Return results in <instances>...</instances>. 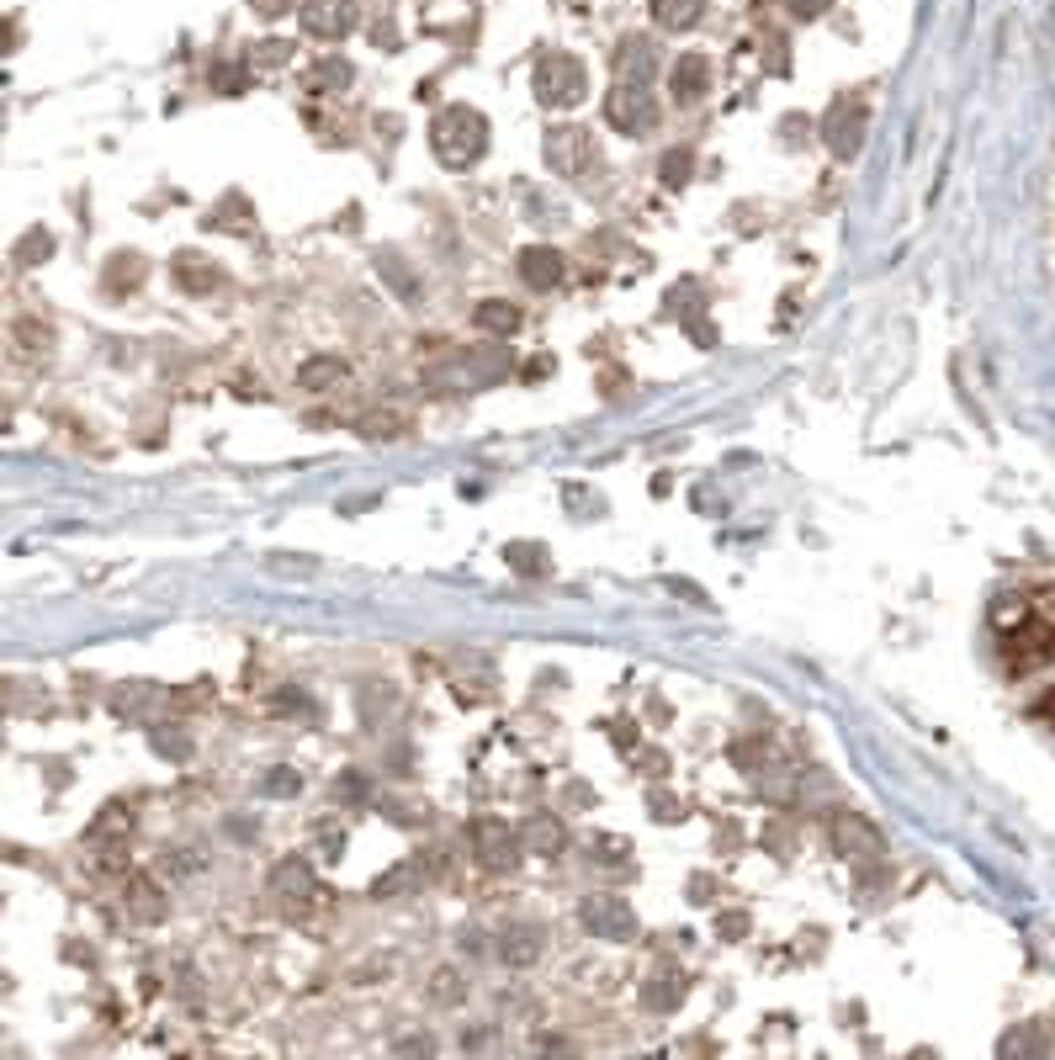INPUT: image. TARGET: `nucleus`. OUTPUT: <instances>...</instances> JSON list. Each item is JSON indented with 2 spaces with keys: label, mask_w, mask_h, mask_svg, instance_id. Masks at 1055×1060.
I'll list each match as a JSON object with an SVG mask.
<instances>
[{
  "label": "nucleus",
  "mask_w": 1055,
  "mask_h": 1060,
  "mask_svg": "<svg viewBox=\"0 0 1055 1060\" xmlns=\"http://www.w3.org/2000/svg\"><path fill=\"white\" fill-rule=\"evenodd\" d=\"M430 149L446 170H473L488 154V118L478 106H446L430 122Z\"/></svg>",
  "instance_id": "f257e3e1"
},
{
  "label": "nucleus",
  "mask_w": 1055,
  "mask_h": 1060,
  "mask_svg": "<svg viewBox=\"0 0 1055 1060\" xmlns=\"http://www.w3.org/2000/svg\"><path fill=\"white\" fill-rule=\"evenodd\" d=\"M530 91H536V101L547 112H568V106H578L589 96V70L574 53H541L536 70H530Z\"/></svg>",
  "instance_id": "f03ea898"
},
{
  "label": "nucleus",
  "mask_w": 1055,
  "mask_h": 1060,
  "mask_svg": "<svg viewBox=\"0 0 1055 1060\" xmlns=\"http://www.w3.org/2000/svg\"><path fill=\"white\" fill-rule=\"evenodd\" d=\"M864 128H870V106L864 96H839L822 118V144L833 149V160H854L864 149Z\"/></svg>",
  "instance_id": "7ed1b4c3"
},
{
  "label": "nucleus",
  "mask_w": 1055,
  "mask_h": 1060,
  "mask_svg": "<svg viewBox=\"0 0 1055 1060\" xmlns=\"http://www.w3.org/2000/svg\"><path fill=\"white\" fill-rule=\"evenodd\" d=\"M605 118L616 122L621 133H652V122H658V96H652L642 80H616V91H610V101H605Z\"/></svg>",
  "instance_id": "20e7f679"
},
{
  "label": "nucleus",
  "mask_w": 1055,
  "mask_h": 1060,
  "mask_svg": "<svg viewBox=\"0 0 1055 1060\" xmlns=\"http://www.w3.org/2000/svg\"><path fill=\"white\" fill-rule=\"evenodd\" d=\"M473 854H478L488 869H515L526 848H520V833H515V822L478 817V822H473Z\"/></svg>",
  "instance_id": "39448f33"
},
{
  "label": "nucleus",
  "mask_w": 1055,
  "mask_h": 1060,
  "mask_svg": "<svg viewBox=\"0 0 1055 1060\" xmlns=\"http://www.w3.org/2000/svg\"><path fill=\"white\" fill-rule=\"evenodd\" d=\"M297 17H303V32H308V38H318V43H339V38L356 27L361 6L356 0H303Z\"/></svg>",
  "instance_id": "423d86ee"
},
{
  "label": "nucleus",
  "mask_w": 1055,
  "mask_h": 1060,
  "mask_svg": "<svg viewBox=\"0 0 1055 1060\" xmlns=\"http://www.w3.org/2000/svg\"><path fill=\"white\" fill-rule=\"evenodd\" d=\"M828 838H833V848H839L843 859H854V865H864V859H881V854H886V838H881V833H875L860 812H839V817L828 822Z\"/></svg>",
  "instance_id": "0eeeda50"
},
{
  "label": "nucleus",
  "mask_w": 1055,
  "mask_h": 1060,
  "mask_svg": "<svg viewBox=\"0 0 1055 1060\" xmlns=\"http://www.w3.org/2000/svg\"><path fill=\"white\" fill-rule=\"evenodd\" d=\"M313 896H318V880H313V869L303 865V859H287V865H276V875H271V901L282 907L287 917H303L313 907Z\"/></svg>",
  "instance_id": "6e6552de"
},
{
  "label": "nucleus",
  "mask_w": 1055,
  "mask_h": 1060,
  "mask_svg": "<svg viewBox=\"0 0 1055 1060\" xmlns=\"http://www.w3.org/2000/svg\"><path fill=\"white\" fill-rule=\"evenodd\" d=\"M578 917H584V928H589L595 939H631V934H637V913L626 907L621 896H589V901L578 907Z\"/></svg>",
  "instance_id": "1a4fd4ad"
},
{
  "label": "nucleus",
  "mask_w": 1055,
  "mask_h": 1060,
  "mask_svg": "<svg viewBox=\"0 0 1055 1060\" xmlns=\"http://www.w3.org/2000/svg\"><path fill=\"white\" fill-rule=\"evenodd\" d=\"M1003 648H1007V663L1013 669H1034V663H1045V658H1055V631L1039 626V621H1018L1013 631H1003Z\"/></svg>",
  "instance_id": "9d476101"
},
{
  "label": "nucleus",
  "mask_w": 1055,
  "mask_h": 1060,
  "mask_svg": "<svg viewBox=\"0 0 1055 1060\" xmlns=\"http://www.w3.org/2000/svg\"><path fill=\"white\" fill-rule=\"evenodd\" d=\"M669 91L679 106H696V101L711 91V59H706V53H679L669 70Z\"/></svg>",
  "instance_id": "9b49d317"
},
{
  "label": "nucleus",
  "mask_w": 1055,
  "mask_h": 1060,
  "mask_svg": "<svg viewBox=\"0 0 1055 1060\" xmlns=\"http://www.w3.org/2000/svg\"><path fill=\"white\" fill-rule=\"evenodd\" d=\"M562 276H568V265H562V255H557L552 244H526V249H520V282H526L530 292L562 287Z\"/></svg>",
  "instance_id": "f8f14e48"
},
{
  "label": "nucleus",
  "mask_w": 1055,
  "mask_h": 1060,
  "mask_svg": "<svg viewBox=\"0 0 1055 1060\" xmlns=\"http://www.w3.org/2000/svg\"><path fill=\"white\" fill-rule=\"evenodd\" d=\"M663 314H669L673 324H684V329H690V339H696L700 350H711V345H717V329H711V318H700L696 282H679V287L669 292V303H663Z\"/></svg>",
  "instance_id": "ddd939ff"
},
{
  "label": "nucleus",
  "mask_w": 1055,
  "mask_h": 1060,
  "mask_svg": "<svg viewBox=\"0 0 1055 1060\" xmlns=\"http://www.w3.org/2000/svg\"><path fill=\"white\" fill-rule=\"evenodd\" d=\"M515 833H520V848H526V854H541V859H557V854L568 848V833H562V822H557L552 812H536V817H526Z\"/></svg>",
  "instance_id": "4468645a"
},
{
  "label": "nucleus",
  "mask_w": 1055,
  "mask_h": 1060,
  "mask_svg": "<svg viewBox=\"0 0 1055 1060\" xmlns=\"http://www.w3.org/2000/svg\"><path fill=\"white\" fill-rule=\"evenodd\" d=\"M684 1002V970L679 965H652L642 981V1008L648 1012H673Z\"/></svg>",
  "instance_id": "2eb2a0df"
},
{
  "label": "nucleus",
  "mask_w": 1055,
  "mask_h": 1060,
  "mask_svg": "<svg viewBox=\"0 0 1055 1060\" xmlns=\"http://www.w3.org/2000/svg\"><path fill=\"white\" fill-rule=\"evenodd\" d=\"M170 276H175V287H181V292H196V297L223 287V271H217L207 255H196V249H181L175 265H170Z\"/></svg>",
  "instance_id": "dca6fc26"
},
{
  "label": "nucleus",
  "mask_w": 1055,
  "mask_h": 1060,
  "mask_svg": "<svg viewBox=\"0 0 1055 1060\" xmlns=\"http://www.w3.org/2000/svg\"><path fill=\"white\" fill-rule=\"evenodd\" d=\"M589 154V139H584V128H552L547 133V165L557 170V175H578V160Z\"/></svg>",
  "instance_id": "f3484780"
},
{
  "label": "nucleus",
  "mask_w": 1055,
  "mask_h": 1060,
  "mask_svg": "<svg viewBox=\"0 0 1055 1060\" xmlns=\"http://www.w3.org/2000/svg\"><path fill=\"white\" fill-rule=\"evenodd\" d=\"M652 74H658L652 43L648 38H626L621 49H616V80H642V85H652Z\"/></svg>",
  "instance_id": "a211bd4d"
},
{
  "label": "nucleus",
  "mask_w": 1055,
  "mask_h": 1060,
  "mask_svg": "<svg viewBox=\"0 0 1055 1060\" xmlns=\"http://www.w3.org/2000/svg\"><path fill=\"white\" fill-rule=\"evenodd\" d=\"M461 366H467V387H494L499 377H509V350L494 339V345H483L473 356H461Z\"/></svg>",
  "instance_id": "6ab92c4d"
},
{
  "label": "nucleus",
  "mask_w": 1055,
  "mask_h": 1060,
  "mask_svg": "<svg viewBox=\"0 0 1055 1060\" xmlns=\"http://www.w3.org/2000/svg\"><path fill=\"white\" fill-rule=\"evenodd\" d=\"M345 383H351V366L339 356H313V361L297 366V387H308V393H335Z\"/></svg>",
  "instance_id": "aec40b11"
},
{
  "label": "nucleus",
  "mask_w": 1055,
  "mask_h": 1060,
  "mask_svg": "<svg viewBox=\"0 0 1055 1060\" xmlns=\"http://www.w3.org/2000/svg\"><path fill=\"white\" fill-rule=\"evenodd\" d=\"M473 324H478L483 335L509 339V335H515V329H520V308H515V303H504V297H488V303H478V314H473Z\"/></svg>",
  "instance_id": "412c9836"
},
{
  "label": "nucleus",
  "mask_w": 1055,
  "mask_h": 1060,
  "mask_svg": "<svg viewBox=\"0 0 1055 1060\" xmlns=\"http://www.w3.org/2000/svg\"><path fill=\"white\" fill-rule=\"evenodd\" d=\"M504 557H509V568H515L520 579H547V573H552V552H547L541 541H509Z\"/></svg>",
  "instance_id": "4be33fe9"
},
{
  "label": "nucleus",
  "mask_w": 1055,
  "mask_h": 1060,
  "mask_svg": "<svg viewBox=\"0 0 1055 1060\" xmlns=\"http://www.w3.org/2000/svg\"><path fill=\"white\" fill-rule=\"evenodd\" d=\"M706 17V0H652V22L663 32H690Z\"/></svg>",
  "instance_id": "5701e85b"
},
{
  "label": "nucleus",
  "mask_w": 1055,
  "mask_h": 1060,
  "mask_svg": "<svg viewBox=\"0 0 1055 1060\" xmlns=\"http://www.w3.org/2000/svg\"><path fill=\"white\" fill-rule=\"evenodd\" d=\"M128 913L139 917V923H160V917H165V896H160V886H154L149 875H133V880H128Z\"/></svg>",
  "instance_id": "b1692460"
},
{
  "label": "nucleus",
  "mask_w": 1055,
  "mask_h": 1060,
  "mask_svg": "<svg viewBox=\"0 0 1055 1060\" xmlns=\"http://www.w3.org/2000/svg\"><path fill=\"white\" fill-rule=\"evenodd\" d=\"M499 960L504 965H536L541 960V928H509L499 939Z\"/></svg>",
  "instance_id": "393cba45"
},
{
  "label": "nucleus",
  "mask_w": 1055,
  "mask_h": 1060,
  "mask_svg": "<svg viewBox=\"0 0 1055 1060\" xmlns=\"http://www.w3.org/2000/svg\"><path fill=\"white\" fill-rule=\"evenodd\" d=\"M149 700H160V690H154L149 679H133V684H122L118 695H112V711H118V716H128V722H144Z\"/></svg>",
  "instance_id": "a878e982"
},
{
  "label": "nucleus",
  "mask_w": 1055,
  "mask_h": 1060,
  "mask_svg": "<svg viewBox=\"0 0 1055 1060\" xmlns=\"http://www.w3.org/2000/svg\"><path fill=\"white\" fill-rule=\"evenodd\" d=\"M128 833H133V812H128L122 801H112V806H101V817L91 822V833H85V838H91V844H106V838H118V844H122Z\"/></svg>",
  "instance_id": "bb28decb"
},
{
  "label": "nucleus",
  "mask_w": 1055,
  "mask_h": 1060,
  "mask_svg": "<svg viewBox=\"0 0 1055 1060\" xmlns=\"http://www.w3.org/2000/svg\"><path fill=\"white\" fill-rule=\"evenodd\" d=\"M250 213H255V207H250L240 192H229V196H223V202L213 207V213H207V228H223V234H244V228H250Z\"/></svg>",
  "instance_id": "cd10ccee"
},
{
  "label": "nucleus",
  "mask_w": 1055,
  "mask_h": 1060,
  "mask_svg": "<svg viewBox=\"0 0 1055 1060\" xmlns=\"http://www.w3.org/2000/svg\"><path fill=\"white\" fill-rule=\"evenodd\" d=\"M207 85H213L217 96H244V91H250V64H240V59H217L213 70H207Z\"/></svg>",
  "instance_id": "c85d7f7f"
},
{
  "label": "nucleus",
  "mask_w": 1055,
  "mask_h": 1060,
  "mask_svg": "<svg viewBox=\"0 0 1055 1060\" xmlns=\"http://www.w3.org/2000/svg\"><path fill=\"white\" fill-rule=\"evenodd\" d=\"M139 282H144V261H139L133 249L112 255V265H106V287H112V292H133Z\"/></svg>",
  "instance_id": "c756f323"
},
{
  "label": "nucleus",
  "mask_w": 1055,
  "mask_h": 1060,
  "mask_svg": "<svg viewBox=\"0 0 1055 1060\" xmlns=\"http://www.w3.org/2000/svg\"><path fill=\"white\" fill-rule=\"evenodd\" d=\"M351 74H356V70H351L345 59H324V64L308 74V91H313V96H324V91L335 96V91H345V85H351Z\"/></svg>",
  "instance_id": "7c9ffc66"
},
{
  "label": "nucleus",
  "mask_w": 1055,
  "mask_h": 1060,
  "mask_svg": "<svg viewBox=\"0 0 1055 1060\" xmlns=\"http://www.w3.org/2000/svg\"><path fill=\"white\" fill-rule=\"evenodd\" d=\"M997 1050H1003V1056H1045V1050H1051V1034H1045V1023H1034V1029L1007 1034Z\"/></svg>",
  "instance_id": "2f4dec72"
},
{
  "label": "nucleus",
  "mask_w": 1055,
  "mask_h": 1060,
  "mask_svg": "<svg viewBox=\"0 0 1055 1060\" xmlns=\"http://www.w3.org/2000/svg\"><path fill=\"white\" fill-rule=\"evenodd\" d=\"M404 430H408V419H404V414H387V409L361 414V435H366V440H398Z\"/></svg>",
  "instance_id": "473e14b6"
},
{
  "label": "nucleus",
  "mask_w": 1055,
  "mask_h": 1060,
  "mask_svg": "<svg viewBox=\"0 0 1055 1060\" xmlns=\"http://www.w3.org/2000/svg\"><path fill=\"white\" fill-rule=\"evenodd\" d=\"M1034 610H1029V600L1024 594H1003V600L992 604V621H997V631H1013L1018 621H1029Z\"/></svg>",
  "instance_id": "72a5a7b5"
},
{
  "label": "nucleus",
  "mask_w": 1055,
  "mask_h": 1060,
  "mask_svg": "<svg viewBox=\"0 0 1055 1060\" xmlns=\"http://www.w3.org/2000/svg\"><path fill=\"white\" fill-rule=\"evenodd\" d=\"M690 170H696V154H690V149H669V154L658 160V175H663L669 186H684V181H690Z\"/></svg>",
  "instance_id": "f704fd0d"
},
{
  "label": "nucleus",
  "mask_w": 1055,
  "mask_h": 1060,
  "mask_svg": "<svg viewBox=\"0 0 1055 1060\" xmlns=\"http://www.w3.org/2000/svg\"><path fill=\"white\" fill-rule=\"evenodd\" d=\"M53 255V234L49 228H32L22 244H17V265H43Z\"/></svg>",
  "instance_id": "c9c22d12"
},
{
  "label": "nucleus",
  "mask_w": 1055,
  "mask_h": 1060,
  "mask_svg": "<svg viewBox=\"0 0 1055 1060\" xmlns=\"http://www.w3.org/2000/svg\"><path fill=\"white\" fill-rule=\"evenodd\" d=\"M287 59H292L287 38H265V43H255V53H250V64H255V70H282Z\"/></svg>",
  "instance_id": "e433bc0d"
},
{
  "label": "nucleus",
  "mask_w": 1055,
  "mask_h": 1060,
  "mask_svg": "<svg viewBox=\"0 0 1055 1060\" xmlns=\"http://www.w3.org/2000/svg\"><path fill=\"white\" fill-rule=\"evenodd\" d=\"M149 737H154V747H160L165 758H186V753H192V743H186V726H175V722L154 726Z\"/></svg>",
  "instance_id": "4c0bfd02"
},
{
  "label": "nucleus",
  "mask_w": 1055,
  "mask_h": 1060,
  "mask_svg": "<svg viewBox=\"0 0 1055 1060\" xmlns=\"http://www.w3.org/2000/svg\"><path fill=\"white\" fill-rule=\"evenodd\" d=\"M335 791H339V801H351V806H366V801H372V779H366L361 769H345V774H339Z\"/></svg>",
  "instance_id": "58836bf2"
},
{
  "label": "nucleus",
  "mask_w": 1055,
  "mask_h": 1060,
  "mask_svg": "<svg viewBox=\"0 0 1055 1060\" xmlns=\"http://www.w3.org/2000/svg\"><path fill=\"white\" fill-rule=\"evenodd\" d=\"M785 6H791V17H795V22H816V17H822V11H828L833 0H785Z\"/></svg>",
  "instance_id": "ea45409f"
},
{
  "label": "nucleus",
  "mask_w": 1055,
  "mask_h": 1060,
  "mask_svg": "<svg viewBox=\"0 0 1055 1060\" xmlns=\"http://www.w3.org/2000/svg\"><path fill=\"white\" fill-rule=\"evenodd\" d=\"M250 11L265 17V22H276V17H287V11H292V0H250Z\"/></svg>",
  "instance_id": "a19ab883"
},
{
  "label": "nucleus",
  "mask_w": 1055,
  "mask_h": 1060,
  "mask_svg": "<svg viewBox=\"0 0 1055 1060\" xmlns=\"http://www.w3.org/2000/svg\"><path fill=\"white\" fill-rule=\"evenodd\" d=\"M265 795H297V774H271V779H265Z\"/></svg>",
  "instance_id": "79ce46f5"
},
{
  "label": "nucleus",
  "mask_w": 1055,
  "mask_h": 1060,
  "mask_svg": "<svg viewBox=\"0 0 1055 1060\" xmlns=\"http://www.w3.org/2000/svg\"><path fill=\"white\" fill-rule=\"evenodd\" d=\"M780 133H785V144H807V118H785L780 122Z\"/></svg>",
  "instance_id": "37998d69"
},
{
  "label": "nucleus",
  "mask_w": 1055,
  "mask_h": 1060,
  "mask_svg": "<svg viewBox=\"0 0 1055 1060\" xmlns=\"http://www.w3.org/2000/svg\"><path fill=\"white\" fill-rule=\"evenodd\" d=\"M626 854H631V844H626V838H600V859H610V865H616V859H626Z\"/></svg>",
  "instance_id": "c03bdc74"
},
{
  "label": "nucleus",
  "mask_w": 1055,
  "mask_h": 1060,
  "mask_svg": "<svg viewBox=\"0 0 1055 1060\" xmlns=\"http://www.w3.org/2000/svg\"><path fill=\"white\" fill-rule=\"evenodd\" d=\"M764 64L774 74H785V43H780V38H769V59H764Z\"/></svg>",
  "instance_id": "a18cd8bd"
},
{
  "label": "nucleus",
  "mask_w": 1055,
  "mask_h": 1060,
  "mask_svg": "<svg viewBox=\"0 0 1055 1060\" xmlns=\"http://www.w3.org/2000/svg\"><path fill=\"white\" fill-rule=\"evenodd\" d=\"M717 928H721V934H727V939H738V934H743V928H748V917H743V913H727V917H721V923H717Z\"/></svg>",
  "instance_id": "49530a36"
},
{
  "label": "nucleus",
  "mask_w": 1055,
  "mask_h": 1060,
  "mask_svg": "<svg viewBox=\"0 0 1055 1060\" xmlns=\"http://www.w3.org/2000/svg\"><path fill=\"white\" fill-rule=\"evenodd\" d=\"M393 1050H398V1056H408V1050H414V1056H430L435 1044H430V1039H398Z\"/></svg>",
  "instance_id": "de8ad7c7"
},
{
  "label": "nucleus",
  "mask_w": 1055,
  "mask_h": 1060,
  "mask_svg": "<svg viewBox=\"0 0 1055 1060\" xmlns=\"http://www.w3.org/2000/svg\"><path fill=\"white\" fill-rule=\"evenodd\" d=\"M276 711H313L308 695H276Z\"/></svg>",
  "instance_id": "09e8293b"
},
{
  "label": "nucleus",
  "mask_w": 1055,
  "mask_h": 1060,
  "mask_svg": "<svg viewBox=\"0 0 1055 1060\" xmlns=\"http://www.w3.org/2000/svg\"><path fill=\"white\" fill-rule=\"evenodd\" d=\"M616 743H621V747H637V726H631V722H616Z\"/></svg>",
  "instance_id": "8fccbe9b"
},
{
  "label": "nucleus",
  "mask_w": 1055,
  "mask_h": 1060,
  "mask_svg": "<svg viewBox=\"0 0 1055 1060\" xmlns=\"http://www.w3.org/2000/svg\"><path fill=\"white\" fill-rule=\"evenodd\" d=\"M526 377L536 383V377H552V356H541V361H530L526 366Z\"/></svg>",
  "instance_id": "3c124183"
},
{
  "label": "nucleus",
  "mask_w": 1055,
  "mask_h": 1060,
  "mask_svg": "<svg viewBox=\"0 0 1055 1060\" xmlns=\"http://www.w3.org/2000/svg\"><path fill=\"white\" fill-rule=\"evenodd\" d=\"M1034 716H1051V722H1055V690L1039 700V705H1034Z\"/></svg>",
  "instance_id": "603ef678"
},
{
  "label": "nucleus",
  "mask_w": 1055,
  "mask_h": 1060,
  "mask_svg": "<svg viewBox=\"0 0 1055 1060\" xmlns=\"http://www.w3.org/2000/svg\"><path fill=\"white\" fill-rule=\"evenodd\" d=\"M11 49V27H6V17H0V53Z\"/></svg>",
  "instance_id": "864d4df0"
},
{
  "label": "nucleus",
  "mask_w": 1055,
  "mask_h": 1060,
  "mask_svg": "<svg viewBox=\"0 0 1055 1060\" xmlns=\"http://www.w3.org/2000/svg\"><path fill=\"white\" fill-rule=\"evenodd\" d=\"M0 430H11V409L6 404H0Z\"/></svg>",
  "instance_id": "5fc2aeb1"
}]
</instances>
